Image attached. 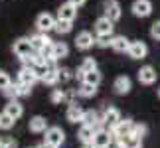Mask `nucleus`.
Listing matches in <instances>:
<instances>
[{
	"label": "nucleus",
	"mask_w": 160,
	"mask_h": 148,
	"mask_svg": "<svg viewBox=\"0 0 160 148\" xmlns=\"http://www.w3.org/2000/svg\"><path fill=\"white\" fill-rule=\"evenodd\" d=\"M63 140H65V132L61 131L59 126L46 128V144L58 148V146H61V142H63Z\"/></svg>",
	"instance_id": "obj_1"
},
{
	"label": "nucleus",
	"mask_w": 160,
	"mask_h": 148,
	"mask_svg": "<svg viewBox=\"0 0 160 148\" xmlns=\"http://www.w3.org/2000/svg\"><path fill=\"white\" fill-rule=\"evenodd\" d=\"M131 10L137 18H148L152 14V2L150 0H134Z\"/></svg>",
	"instance_id": "obj_2"
},
{
	"label": "nucleus",
	"mask_w": 160,
	"mask_h": 148,
	"mask_svg": "<svg viewBox=\"0 0 160 148\" xmlns=\"http://www.w3.org/2000/svg\"><path fill=\"white\" fill-rule=\"evenodd\" d=\"M12 49H14V53H16L20 59L28 57V55L34 52V49H32V44H30V38H20V40H16L14 46H12Z\"/></svg>",
	"instance_id": "obj_3"
},
{
	"label": "nucleus",
	"mask_w": 160,
	"mask_h": 148,
	"mask_svg": "<svg viewBox=\"0 0 160 148\" xmlns=\"http://www.w3.org/2000/svg\"><path fill=\"white\" fill-rule=\"evenodd\" d=\"M131 131H132V121H128V119L122 121V119H121L109 132H111V136H113V138H121V136L131 134Z\"/></svg>",
	"instance_id": "obj_4"
},
{
	"label": "nucleus",
	"mask_w": 160,
	"mask_h": 148,
	"mask_svg": "<svg viewBox=\"0 0 160 148\" xmlns=\"http://www.w3.org/2000/svg\"><path fill=\"white\" fill-rule=\"evenodd\" d=\"M53 24H55V18L50 14V12H44V14H40L36 18V28H38V32L48 34L50 30H53Z\"/></svg>",
	"instance_id": "obj_5"
},
{
	"label": "nucleus",
	"mask_w": 160,
	"mask_h": 148,
	"mask_svg": "<svg viewBox=\"0 0 160 148\" xmlns=\"http://www.w3.org/2000/svg\"><path fill=\"white\" fill-rule=\"evenodd\" d=\"M122 16L121 4L117 0H105V18H109L111 22H119Z\"/></svg>",
	"instance_id": "obj_6"
},
{
	"label": "nucleus",
	"mask_w": 160,
	"mask_h": 148,
	"mask_svg": "<svg viewBox=\"0 0 160 148\" xmlns=\"http://www.w3.org/2000/svg\"><path fill=\"white\" fill-rule=\"evenodd\" d=\"M127 53L131 55L132 59H144L146 53H148V47H146L144 42H131V44H128Z\"/></svg>",
	"instance_id": "obj_7"
},
{
	"label": "nucleus",
	"mask_w": 160,
	"mask_h": 148,
	"mask_svg": "<svg viewBox=\"0 0 160 148\" xmlns=\"http://www.w3.org/2000/svg\"><path fill=\"white\" fill-rule=\"evenodd\" d=\"M113 30H115V22H111L109 18H105V16H101L99 20L95 22L97 36H113Z\"/></svg>",
	"instance_id": "obj_8"
},
{
	"label": "nucleus",
	"mask_w": 160,
	"mask_h": 148,
	"mask_svg": "<svg viewBox=\"0 0 160 148\" xmlns=\"http://www.w3.org/2000/svg\"><path fill=\"white\" fill-rule=\"evenodd\" d=\"M121 121V113H119V109H115V107H109L107 111H105V115H103V119H101V122H103V126L105 128H113L117 122Z\"/></svg>",
	"instance_id": "obj_9"
},
{
	"label": "nucleus",
	"mask_w": 160,
	"mask_h": 148,
	"mask_svg": "<svg viewBox=\"0 0 160 148\" xmlns=\"http://www.w3.org/2000/svg\"><path fill=\"white\" fill-rule=\"evenodd\" d=\"M18 81L20 83H26V85H32L38 81V75H36V69L32 65H24L22 69H20V73H18Z\"/></svg>",
	"instance_id": "obj_10"
},
{
	"label": "nucleus",
	"mask_w": 160,
	"mask_h": 148,
	"mask_svg": "<svg viewBox=\"0 0 160 148\" xmlns=\"http://www.w3.org/2000/svg\"><path fill=\"white\" fill-rule=\"evenodd\" d=\"M75 46L77 49H83V52H87V49H91L95 46V38L91 32H79L77 38H75Z\"/></svg>",
	"instance_id": "obj_11"
},
{
	"label": "nucleus",
	"mask_w": 160,
	"mask_h": 148,
	"mask_svg": "<svg viewBox=\"0 0 160 148\" xmlns=\"http://www.w3.org/2000/svg\"><path fill=\"white\" fill-rule=\"evenodd\" d=\"M75 16H77V8L73 4H69V2L61 4L58 8V20H69V22H73Z\"/></svg>",
	"instance_id": "obj_12"
},
{
	"label": "nucleus",
	"mask_w": 160,
	"mask_h": 148,
	"mask_svg": "<svg viewBox=\"0 0 160 148\" xmlns=\"http://www.w3.org/2000/svg\"><path fill=\"white\" fill-rule=\"evenodd\" d=\"M131 87H132V81H131V77H127V75H119L113 83V89L119 95H127L128 91H131Z\"/></svg>",
	"instance_id": "obj_13"
},
{
	"label": "nucleus",
	"mask_w": 160,
	"mask_h": 148,
	"mask_svg": "<svg viewBox=\"0 0 160 148\" xmlns=\"http://www.w3.org/2000/svg\"><path fill=\"white\" fill-rule=\"evenodd\" d=\"M30 44H32V49L34 52H42L46 46H50L52 44V40L48 38V34H44V32H38L36 36H32L30 38Z\"/></svg>",
	"instance_id": "obj_14"
},
{
	"label": "nucleus",
	"mask_w": 160,
	"mask_h": 148,
	"mask_svg": "<svg viewBox=\"0 0 160 148\" xmlns=\"http://www.w3.org/2000/svg\"><path fill=\"white\" fill-rule=\"evenodd\" d=\"M138 81L142 83V85H152L156 81V71H154V67H150V65H144V67H140V71H138Z\"/></svg>",
	"instance_id": "obj_15"
},
{
	"label": "nucleus",
	"mask_w": 160,
	"mask_h": 148,
	"mask_svg": "<svg viewBox=\"0 0 160 148\" xmlns=\"http://www.w3.org/2000/svg\"><path fill=\"white\" fill-rule=\"evenodd\" d=\"M4 113L8 115L10 119H14V121H16V119H20V116L24 115V107L16 101V99H10V103L4 107Z\"/></svg>",
	"instance_id": "obj_16"
},
{
	"label": "nucleus",
	"mask_w": 160,
	"mask_h": 148,
	"mask_svg": "<svg viewBox=\"0 0 160 148\" xmlns=\"http://www.w3.org/2000/svg\"><path fill=\"white\" fill-rule=\"evenodd\" d=\"M128 44H131V42H128L125 36H111V44L109 46L113 47L117 53H127Z\"/></svg>",
	"instance_id": "obj_17"
},
{
	"label": "nucleus",
	"mask_w": 160,
	"mask_h": 148,
	"mask_svg": "<svg viewBox=\"0 0 160 148\" xmlns=\"http://www.w3.org/2000/svg\"><path fill=\"white\" fill-rule=\"evenodd\" d=\"M111 140H113V136H111V132L107 131V128H103V131H95V134H93V142L97 148L99 146H109L111 144Z\"/></svg>",
	"instance_id": "obj_18"
},
{
	"label": "nucleus",
	"mask_w": 160,
	"mask_h": 148,
	"mask_svg": "<svg viewBox=\"0 0 160 148\" xmlns=\"http://www.w3.org/2000/svg\"><path fill=\"white\" fill-rule=\"evenodd\" d=\"M69 53V47H67L65 42H52V57L53 59H63Z\"/></svg>",
	"instance_id": "obj_19"
},
{
	"label": "nucleus",
	"mask_w": 160,
	"mask_h": 148,
	"mask_svg": "<svg viewBox=\"0 0 160 148\" xmlns=\"http://www.w3.org/2000/svg\"><path fill=\"white\" fill-rule=\"evenodd\" d=\"M117 142H119L122 148H142V140L132 136V134H127V136L117 138Z\"/></svg>",
	"instance_id": "obj_20"
},
{
	"label": "nucleus",
	"mask_w": 160,
	"mask_h": 148,
	"mask_svg": "<svg viewBox=\"0 0 160 148\" xmlns=\"http://www.w3.org/2000/svg\"><path fill=\"white\" fill-rule=\"evenodd\" d=\"M46 128H48V121L44 119V116H34V119L30 121V131L36 132V134L46 132Z\"/></svg>",
	"instance_id": "obj_21"
},
{
	"label": "nucleus",
	"mask_w": 160,
	"mask_h": 148,
	"mask_svg": "<svg viewBox=\"0 0 160 148\" xmlns=\"http://www.w3.org/2000/svg\"><path fill=\"white\" fill-rule=\"evenodd\" d=\"M81 116H83V109L79 105L71 103L69 109H67V121L69 122H81Z\"/></svg>",
	"instance_id": "obj_22"
},
{
	"label": "nucleus",
	"mask_w": 160,
	"mask_h": 148,
	"mask_svg": "<svg viewBox=\"0 0 160 148\" xmlns=\"http://www.w3.org/2000/svg\"><path fill=\"white\" fill-rule=\"evenodd\" d=\"M46 85H55L58 83V67H46L44 75L40 77Z\"/></svg>",
	"instance_id": "obj_23"
},
{
	"label": "nucleus",
	"mask_w": 160,
	"mask_h": 148,
	"mask_svg": "<svg viewBox=\"0 0 160 148\" xmlns=\"http://www.w3.org/2000/svg\"><path fill=\"white\" fill-rule=\"evenodd\" d=\"M53 30H55L59 36H65V34H69L71 30H73V22H69V20H55Z\"/></svg>",
	"instance_id": "obj_24"
},
{
	"label": "nucleus",
	"mask_w": 160,
	"mask_h": 148,
	"mask_svg": "<svg viewBox=\"0 0 160 148\" xmlns=\"http://www.w3.org/2000/svg\"><path fill=\"white\" fill-rule=\"evenodd\" d=\"M93 69H97V61H95L93 57H85L83 63H81V67L77 69V77H83V73L93 71Z\"/></svg>",
	"instance_id": "obj_25"
},
{
	"label": "nucleus",
	"mask_w": 160,
	"mask_h": 148,
	"mask_svg": "<svg viewBox=\"0 0 160 148\" xmlns=\"http://www.w3.org/2000/svg\"><path fill=\"white\" fill-rule=\"evenodd\" d=\"M83 83H89V85H99L101 83V73H99V69H93V71H87V73H83Z\"/></svg>",
	"instance_id": "obj_26"
},
{
	"label": "nucleus",
	"mask_w": 160,
	"mask_h": 148,
	"mask_svg": "<svg viewBox=\"0 0 160 148\" xmlns=\"http://www.w3.org/2000/svg\"><path fill=\"white\" fill-rule=\"evenodd\" d=\"M99 121L101 119H99V115H97V111H83V116H81V122H83V125L95 126Z\"/></svg>",
	"instance_id": "obj_27"
},
{
	"label": "nucleus",
	"mask_w": 160,
	"mask_h": 148,
	"mask_svg": "<svg viewBox=\"0 0 160 148\" xmlns=\"http://www.w3.org/2000/svg\"><path fill=\"white\" fill-rule=\"evenodd\" d=\"M93 134H95V128L89 126V125H83L79 128V140H81V142H91V140H93Z\"/></svg>",
	"instance_id": "obj_28"
},
{
	"label": "nucleus",
	"mask_w": 160,
	"mask_h": 148,
	"mask_svg": "<svg viewBox=\"0 0 160 148\" xmlns=\"http://www.w3.org/2000/svg\"><path fill=\"white\" fill-rule=\"evenodd\" d=\"M95 93H97V87H95V85H89V83H83L81 87L77 89V95H81V97H85V99L93 97Z\"/></svg>",
	"instance_id": "obj_29"
},
{
	"label": "nucleus",
	"mask_w": 160,
	"mask_h": 148,
	"mask_svg": "<svg viewBox=\"0 0 160 148\" xmlns=\"http://www.w3.org/2000/svg\"><path fill=\"white\" fill-rule=\"evenodd\" d=\"M71 71L67 67H58V83H67L71 79Z\"/></svg>",
	"instance_id": "obj_30"
},
{
	"label": "nucleus",
	"mask_w": 160,
	"mask_h": 148,
	"mask_svg": "<svg viewBox=\"0 0 160 148\" xmlns=\"http://www.w3.org/2000/svg\"><path fill=\"white\" fill-rule=\"evenodd\" d=\"M14 89H16V95H18V97H28V95H30V89H32V87H30V85H26V83H20V81H18V83H14Z\"/></svg>",
	"instance_id": "obj_31"
},
{
	"label": "nucleus",
	"mask_w": 160,
	"mask_h": 148,
	"mask_svg": "<svg viewBox=\"0 0 160 148\" xmlns=\"http://www.w3.org/2000/svg\"><path fill=\"white\" fill-rule=\"evenodd\" d=\"M146 132H148V128H146V125H134V122H132V131H131V134H132V136H137V138H142Z\"/></svg>",
	"instance_id": "obj_32"
},
{
	"label": "nucleus",
	"mask_w": 160,
	"mask_h": 148,
	"mask_svg": "<svg viewBox=\"0 0 160 148\" xmlns=\"http://www.w3.org/2000/svg\"><path fill=\"white\" fill-rule=\"evenodd\" d=\"M14 126V119H10L6 113L0 115V128H4V131H10V128Z\"/></svg>",
	"instance_id": "obj_33"
},
{
	"label": "nucleus",
	"mask_w": 160,
	"mask_h": 148,
	"mask_svg": "<svg viewBox=\"0 0 160 148\" xmlns=\"http://www.w3.org/2000/svg\"><path fill=\"white\" fill-rule=\"evenodd\" d=\"M61 101H65V93L61 89H53L52 91V103H61Z\"/></svg>",
	"instance_id": "obj_34"
},
{
	"label": "nucleus",
	"mask_w": 160,
	"mask_h": 148,
	"mask_svg": "<svg viewBox=\"0 0 160 148\" xmlns=\"http://www.w3.org/2000/svg\"><path fill=\"white\" fill-rule=\"evenodd\" d=\"M95 44L99 47H107L111 44V36H99V38H95Z\"/></svg>",
	"instance_id": "obj_35"
},
{
	"label": "nucleus",
	"mask_w": 160,
	"mask_h": 148,
	"mask_svg": "<svg viewBox=\"0 0 160 148\" xmlns=\"http://www.w3.org/2000/svg\"><path fill=\"white\" fill-rule=\"evenodd\" d=\"M10 77H8V73H4V71H0V89H6L10 85Z\"/></svg>",
	"instance_id": "obj_36"
},
{
	"label": "nucleus",
	"mask_w": 160,
	"mask_h": 148,
	"mask_svg": "<svg viewBox=\"0 0 160 148\" xmlns=\"http://www.w3.org/2000/svg\"><path fill=\"white\" fill-rule=\"evenodd\" d=\"M150 36L154 40H160V20L152 24V28H150Z\"/></svg>",
	"instance_id": "obj_37"
},
{
	"label": "nucleus",
	"mask_w": 160,
	"mask_h": 148,
	"mask_svg": "<svg viewBox=\"0 0 160 148\" xmlns=\"http://www.w3.org/2000/svg\"><path fill=\"white\" fill-rule=\"evenodd\" d=\"M2 91H4V95L10 97V99H16V97H18V95H16V89H14V85H12V83H10L6 89H2Z\"/></svg>",
	"instance_id": "obj_38"
},
{
	"label": "nucleus",
	"mask_w": 160,
	"mask_h": 148,
	"mask_svg": "<svg viewBox=\"0 0 160 148\" xmlns=\"http://www.w3.org/2000/svg\"><path fill=\"white\" fill-rule=\"evenodd\" d=\"M0 142H2L4 148H18L16 140H12V138H4V140H0Z\"/></svg>",
	"instance_id": "obj_39"
},
{
	"label": "nucleus",
	"mask_w": 160,
	"mask_h": 148,
	"mask_svg": "<svg viewBox=\"0 0 160 148\" xmlns=\"http://www.w3.org/2000/svg\"><path fill=\"white\" fill-rule=\"evenodd\" d=\"M67 2H69V4H73L75 8H79V6H83L85 2H87V0H67Z\"/></svg>",
	"instance_id": "obj_40"
},
{
	"label": "nucleus",
	"mask_w": 160,
	"mask_h": 148,
	"mask_svg": "<svg viewBox=\"0 0 160 148\" xmlns=\"http://www.w3.org/2000/svg\"><path fill=\"white\" fill-rule=\"evenodd\" d=\"M107 148H122V146H121L119 142H113V140H111V144H109Z\"/></svg>",
	"instance_id": "obj_41"
},
{
	"label": "nucleus",
	"mask_w": 160,
	"mask_h": 148,
	"mask_svg": "<svg viewBox=\"0 0 160 148\" xmlns=\"http://www.w3.org/2000/svg\"><path fill=\"white\" fill-rule=\"evenodd\" d=\"M83 148H97L93 142H83Z\"/></svg>",
	"instance_id": "obj_42"
},
{
	"label": "nucleus",
	"mask_w": 160,
	"mask_h": 148,
	"mask_svg": "<svg viewBox=\"0 0 160 148\" xmlns=\"http://www.w3.org/2000/svg\"><path fill=\"white\" fill-rule=\"evenodd\" d=\"M36 148H53V146H50V144H46V142H44V144H40V146H36Z\"/></svg>",
	"instance_id": "obj_43"
},
{
	"label": "nucleus",
	"mask_w": 160,
	"mask_h": 148,
	"mask_svg": "<svg viewBox=\"0 0 160 148\" xmlns=\"http://www.w3.org/2000/svg\"><path fill=\"white\" fill-rule=\"evenodd\" d=\"M0 148H4V146H2V142H0Z\"/></svg>",
	"instance_id": "obj_44"
},
{
	"label": "nucleus",
	"mask_w": 160,
	"mask_h": 148,
	"mask_svg": "<svg viewBox=\"0 0 160 148\" xmlns=\"http://www.w3.org/2000/svg\"><path fill=\"white\" fill-rule=\"evenodd\" d=\"M158 97H160V89H158Z\"/></svg>",
	"instance_id": "obj_45"
},
{
	"label": "nucleus",
	"mask_w": 160,
	"mask_h": 148,
	"mask_svg": "<svg viewBox=\"0 0 160 148\" xmlns=\"http://www.w3.org/2000/svg\"><path fill=\"white\" fill-rule=\"evenodd\" d=\"M0 140H2V138H0Z\"/></svg>",
	"instance_id": "obj_46"
}]
</instances>
